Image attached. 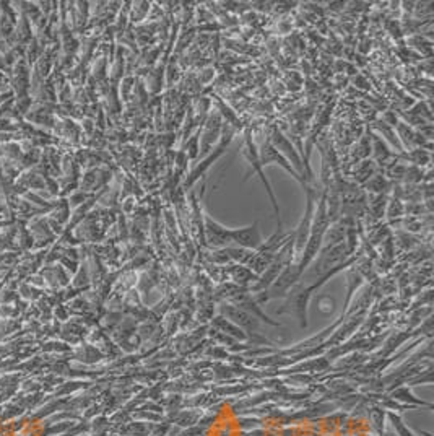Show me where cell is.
<instances>
[{"label":"cell","mask_w":434,"mask_h":436,"mask_svg":"<svg viewBox=\"0 0 434 436\" xmlns=\"http://www.w3.org/2000/svg\"><path fill=\"white\" fill-rule=\"evenodd\" d=\"M274 147L279 150V152L285 156V158L288 160L289 165H291L294 170L298 171V174L301 178L304 179L306 181V168L303 163H301V158L296 150H294V147L291 145V142L288 141V138L283 136V133L279 131V129H274L272 131V136H270V141H269Z\"/></svg>","instance_id":"277c9868"},{"label":"cell","mask_w":434,"mask_h":436,"mask_svg":"<svg viewBox=\"0 0 434 436\" xmlns=\"http://www.w3.org/2000/svg\"><path fill=\"white\" fill-rule=\"evenodd\" d=\"M308 300H309V290H304L303 287H296L291 292V295H289L288 301L283 305L279 313H291V315L299 319L301 325L306 328V325H308V321H306V305H308Z\"/></svg>","instance_id":"ba28073f"},{"label":"cell","mask_w":434,"mask_h":436,"mask_svg":"<svg viewBox=\"0 0 434 436\" xmlns=\"http://www.w3.org/2000/svg\"><path fill=\"white\" fill-rule=\"evenodd\" d=\"M329 226H331V217H329L327 197L322 196L314 211V217H312L311 233L308 238V243H306V246L303 249V259H301V264L298 265L299 274L306 269V265L311 264V260L316 258L317 253H319V249L324 243V236H326Z\"/></svg>","instance_id":"6da1fadb"},{"label":"cell","mask_w":434,"mask_h":436,"mask_svg":"<svg viewBox=\"0 0 434 436\" xmlns=\"http://www.w3.org/2000/svg\"><path fill=\"white\" fill-rule=\"evenodd\" d=\"M242 155H244V158L247 161L249 168H251V170H252V173H256L260 181H262V184L265 186V191H267V193H269V197H270V201H272V207H274L277 222H279V230H281V217H280L279 201H277L274 189H272V184L269 183L267 176H265L264 166L260 165L259 156H257V147H256V145H254V141H252L251 133H249V132L246 133V143H244V148H242Z\"/></svg>","instance_id":"7a4b0ae2"},{"label":"cell","mask_w":434,"mask_h":436,"mask_svg":"<svg viewBox=\"0 0 434 436\" xmlns=\"http://www.w3.org/2000/svg\"><path fill=\"white\" fill-rule=\"evenodd\" d=\"M219 132H222V126H219L218 118H215V119L210 118V119H208L204 133H200L202 143H204V148H202V150H204V152H202V156H205L208 152H210L212 145L218 141Z\"/></svg>","instance_id":"9c48e42d"},{"label":"cell","mask_w":434,"mask_h":436,"mask_svg":"<svg viewBox=\"0 0 434 436\" xmlns=\"http://www.w3.org/2000/svg\"><path fill=\"white\" fill-rule=\"evenodd\" d=\"M306 191H308V203H306V212L303 215V218H301L296 231H294V235H293L294 249H296L298 253L303 251L306 243H308V238H309V233H311L312 217H314V211H316L314 194H312V191L309 188H306Z\"/></svg>","instance_id":"5b68a950"},{"label":"cell","mask_w":434,"mask_h":436,"mask_svg":"<svg viewBox=\"0 0 434 436\" xmlns=\"http://www.w3.org/2000/svg\"><path fill=\"white\" fill-rule=\"evenodd\" d=\"M202 218H204V231H205V238L207 241L212 244V246L215 248H224L231 244V238H229V228L227 226H223L217 220H213L210 217V213L205 212L202 213Z\"/></svg>","instance_id":"52a82bcc"},{"label":"cell","mask_w":434,"mask_h":436,"mask_svg":"<svg viewBox=\"0 0 434 436\" xmlns=\"http://www.w3.org/2000/svg\"><path fill=\"white\" fill-rule=\"evenodd\" d=\"M231 243L238 244V246L244 249H260L264 244L262 235L259 230V222H254L249 226H242V228L229 230Z\"/></svg>","instance_id":"8992f818"},{"label":"cell","mask_w":434,"mask_h":436,"mask_svg":"<svg viewBox=\"0 0 434 436\" xmlns=\"http://www.w3.org/2000/svg\"><path fill=\"white\" fill-rule=\"evenodd\" d=\"M257 156H259V161H260V165L262 166H267V165H279V166H281L283 170L285 171H288L289 174H291V176L296 179L298 183H301L306 188V181L303 178L299 176L298 174V171L294 170V168L289 165L288 163V160L285 158V156H283L279 150H277L274 145H272L269 141H265V142H262V145H259L257 147Z\"/></svg>","instance_id":"3957f363"}]
</instances>
